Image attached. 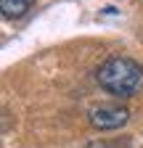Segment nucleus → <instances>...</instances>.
Returning a JSON list of instances; mask_svg holds the SVG:
<instances>
[{
    "instance_id": "f257e3e1",
    "label": "nucleus",
    "mask_w": 143,
    "mask_h": 148,
    "mask_svg": "<svg viewBox=\"0 0 143 148\" xmlns=\"http://www.w3.org/2000/svg\"><path fill=\"white\" fill-rule=\"evenodd\" d=\"M98 85L117 98H130L143 87V66L133 58L114 56L98 69Z\"/></svg>"
},
{
    "instance_id": "f03ea898",
    "label": "nucleus",
    "mask_w": 143,
    "mask_h": 148,
    "mask_svg": "<svg viewBox=\"0 0 143 148\" xmlns=\"http://www.w3.org/2000/svg\"><path fill=\"white\" fill-rule=\"evenodd\" d=\"M87 119H90V124L96 130H119L127 124L130 111L124 106H117V103H101V106L90 108Z\"/></svg>"
},
{
    "instance_id": "7ed1b4c3",
    "label": "nucleus",
    "mask_w": 143,
    "mask_h": 148,
    "mask_svg": "<svg viewBox=\"0 0 143 148\" xmlns=\"http://www.w3.org/2000/svg\"><path fill=\"white\" fill-rule=\"evenodd\" d=\"M34 0H0V11H3L6 18H16V16H24L32 8Z\"/></svg>"
}]
</instances>
